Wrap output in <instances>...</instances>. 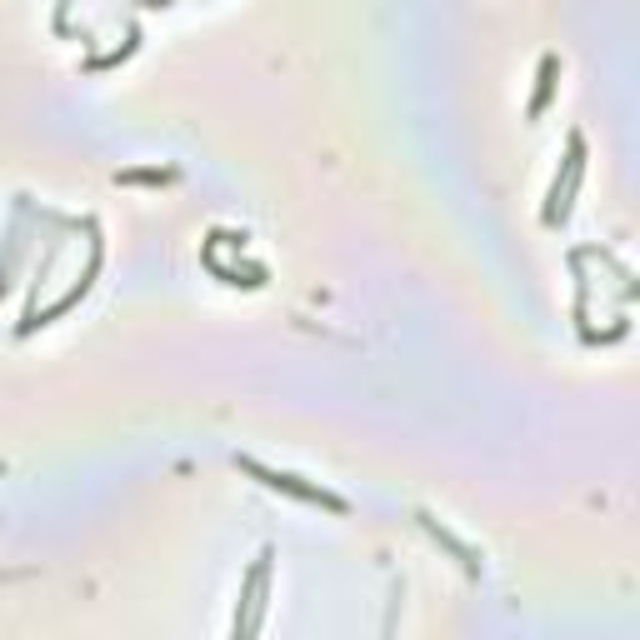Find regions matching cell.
Wrapping results in <instances>:
<instances>
[{
	"mask_svg": "<svg viewBox=\"0 0 640 640\" xmlns=\"http://www.w3.org/2000/svg\"><path fill=\"white\" fill-rule=\"evenodd\" d=\"M550 80H555V55H545V65H540V90H535V100H530V115H540V110H545Z\"/></svg>",
	"mask_w": 640,
	"mask_h": 640,
	"instance_id": "7a4b0ae2",
	"label": "cell"
},
{
	"mask_svg": "<svg viewBox=\"0 0 640 640\" xmlns=\"http://www.w3.org/2000/svg\"><path fill=\"white\" fill-rule=\"evenodd\" d=\"M250 470H255V475H260V480H265V485H270V490H290V495H300V500H315V505H330V510H345V505H340V500H335V495H325V490H320V485H300V475H280V470H260V465H250Z\"/></svg>",
	"mask_w": 640,
	"mask_h": 640,
	"instance_id": "6da1fadb",
	"label": "cell"
}]
</instances>
